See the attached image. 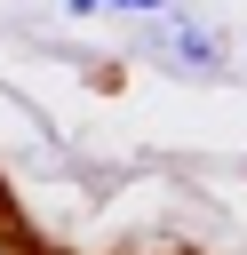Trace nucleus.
Masks as SVG:
<instances>
[{
	"label": "nucleus",
	"mask_w": 247,
	"mask_h": 255,
	"mask_svg": "<svg viewBox=\"0 0 247 255\" xmlns=\"http://www.w3.org/2000/svg\"><path fill=\"white\" fill-rule=\"evenodd\" d=\"M96 8H167V0H96Z\"/></svg>",
	"instance_id": "1"
},
{
	"label": "nucleus",
	"mask_w": 247,
	"mask_h": 255,
	"mask_svg": "<svg viewBox=\"0 0 247 255\" xmlns=\"http://www.w3.org/2000/svg\"><path fill=\"white\" fill-rule=\"evenodd\" d=\"M72 16H96V0H72Z\"/></svg>",
	"instance_id": "2"
}]
</instances>
